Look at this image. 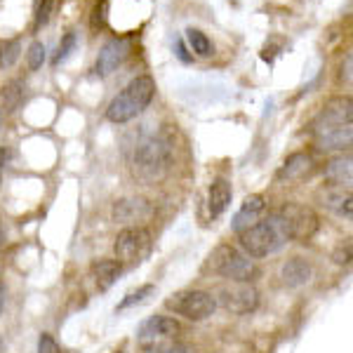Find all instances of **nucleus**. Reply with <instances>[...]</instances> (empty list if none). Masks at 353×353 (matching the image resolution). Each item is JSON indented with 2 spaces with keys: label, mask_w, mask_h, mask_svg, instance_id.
Returning <instances> with one entry per match:
<instances>
[{
  "label": "nucleus",
  "mask_w": 353,
  "mask_h": 353,
  "mask_svg": "<svg viewBox=\"0 0 353 353\" xmlns=\"http://www.w3.org/2000/svg\"><path fill=\"white\" fill-rule=\"evenodd\" d=\"M170 163H172V144L163 134H151L137 144L132 168L134 174L146 184L163 179L170 170Z\"/></svg>",
  "instance_id": "f257e3e1"
},
{
  "label": "nucleus",
  "mask_w": 353,
  "mask_h": 353,
  "mask_svg": "<svg viewBox=\"0 0 353 353\" xmlns=\"http://www.w3.org/2000/svg\"><path fill=\"white\" fill-rule=\"evenodd\" d=\"M238 238H241V248L245 250V254L252 259L269 257V254L278 252L290 241L285 226H283V219L278 214H271L269 219H261L254 226H250V229L241 231Z\"/></svg>",
  "instance_id": "f03ea898"
},
{
  "label": "nucleus",
  "mask_w": 353,
  "mask_h": 353,
  "mask_svg": "<svg viewBox=\"0 0 353 353\" xmlns=\"http://www.w3.org/2000/svg\"><path fill=\"white\" fill-rule=\"evenodd\" d=\"M153 94H156V83H153L151 76L134 78L121 94L113 97L109 109H106V118L111 123H130L132 118L149 109Z\"/></svg>",
  "instance_id": "7ed1b4c3"
},
{
  "label": "nucleus",
  "mask_w": 353,
  "mask_h": 353,
  "mask_svg": "<svg viewBox=\"0 0 353 353\" xmlns=\"http://www.w3.org/2000/svg\"><path fill=\"white\" fill-rule=\"evenodd\" d=\"M208 264L217 276L229 278L231 283H252L259 278L257 261L248 257L243 250L233 248V245H219V248H214Z\"/></svg>",
  "instance_id": "20e7f679"
},
{
  "label": "nucleus",
  "mask_w": 353,
  "mask_h": 353,
  "mask_svg": "<svg viewBox=\"0 0 353 353\" xmlns=\"http://www.w3.org/2000/svg\"><path fill=\"white\" fill-rule=\"evenodd\" d=\"M165 306L174 311L176 316H184L186 321L201 323L217 311V299L205 290H181V292H174L172 297L165 299Z\"/></svg>",
  "instance_id": "39448f33"
},
{
  "label": "nucleus",
  "mask_w": 353,
  "mask_h": 353,
  "mask_svg": "<svg viewBox=\"0 0 353 353\" xmlns=\"http://www.w3.org/2000/svg\"><path fill=\"white\" fill-rule=\"evenodd\" d=\"M278 217L283 219V226H285L290 241H299V243H306L309 238L316 236L318 226H321L318 214L313 212L311 208L299 205V203L283 205V210L278 212Z\"/></svg>",
  "instance_id": "423d86ee"
},
{
  "label": "nucleus",
  "mask_w": 353,
  "mask_h": 353,
  "mask_svg": "<svg viewBox=\"0 0 353 353\" xmlns=\"http://www.w3.org/2000/svg\"><path fill=\"white\" fill-rule=\"evenodd\" d=\"M181 332V325L170 316H151L149 321L141 323L137 339H139L141 349L146 351H161L170 344L172 339H176V334Z\"/></svg>",
  "instance_id": "0eeeda50"
},
{
  "label": "nucleus",
  "mask_w": 353,
  "mask_h": 353,
  "mask_svg": "<svg viewBox=\"0 0 353 353\" xmlns=\"http://www.w3.org/2000/svg\"><path fill=\"white\" fill-rule=\"evenodd\" d=\"M353 121V104L351 97H334V99L325 101L318 116L313 118L311 123V132L313 137H323L337 128H344V125H351Z\"/></svg>",
  "instance_id": "6e6552de"
},
{
  "label": "nucleus",
  "mask_w": 353,
  "mask_h": 353,
  "mask_svg": "<svg viewBox=\"0 0 353 353\" xmlns=\"http://www.w3.org/2000/svg\"><path fill=\"white\" fill-rule=\"evenodd\" d=\"M151 248V233L144 229V226H128L118 233L116 243H113V250H116V259L125 261V264H134V261H141L146 252Z\"/></svg>",
  "instance_id": "1a4fd4ad"
},
{
  "label": "nucleus",
  "mask_w": 353,
  "mask_h": 353,
  "mask_svg": "<svg viewBox=\"0 0 353 353\" xmlns=\"http://www.w3.org/2000/svg\"><path fill=\"white\" fill-rule=\"evenodd\" d=\"M219 304L231 313H252L259 304V292L254 290L252 283H231L221 288Z\"/></svg>",
  "instance_id": "9d476101"
},
{
  "label": "nucleus",
  "mask_w": 353,
  "mask_h": 353,
  "mask_svg": "<svg viewBox=\"0 0 353 353\" xmlns=\"http://www.w3.org/2000/svg\"><path fill=\"white\" fill-rule=\"evenodd\" d=\"M130 50H132V45L128 38H113L99 50V57L94 61V73L97 76H111L113 71H118V66H123Z\"/></svg>",
  "instance_id": "9b49d317"
},
{
  "label": "nucleus",
  "mask_w": 353,
  "mask_h": 353,
  "mask_svg": "<svg viewBox=\"0 0 353 353\" xmlns=\"http://www.w3.org/2000/svg\"><path fill=\"white\" fill-rule=\"evenodd\" d=\"M266 210V201L264 196H259V193H254V196H248L245 198V203L241 205V210L236 212V217L231 221V229L236 233H241L245 229H250V226H254L259 221V217L264 214Z\"/></svg>",
  "instance_id": "f8f14e48"
},
{
  "label": "nucleus",
  "mask_w": 353,
  "mask_h": 353,
  "mask_svg": "<svg viewBox=\"0 0 353 353\" xmlns=\"http://www.w3.org/2000/svg\"><path fill=\"white\" fill-rule=\"evenodd\" d=\"M113 219L123 221V224H132V221H146L153 214V208L141 198H123L113 205Z\"/></svg>",
  "instance_id": "ddd939ff"
},
{
  "label": "nucleus",
  "mask_w": 353,
  "mask_h": 353,
  "mask_svg": "<svg viewBox=\"0 0 353 353\" xmlns=\"http://www.w3.org/2000/svg\"><path fill=\"white\" fill-rule=\"evenodd\" d=\"M313 276V266L306 261L304 257H292L283 264L281 269V278L288 288H299V285H306Z\"/></svg>",
  "instance_id": "4468645a"
},
{
  "label": "nucleus",
  "mask_w": 353,
  "mask_h": 353,
  "mask_svg": "<svg viewBox=\"0 0 353 353\" xmlns=\"http://www.w3.org/2000/svg\"><path fill=\"white\" fill-rule=\"evenodd\" d=\"M121 273H123V264L118 259H99L92 264V278L99 292H106L121 278Z\"/></svg>",
  "instance_id": "2eb2a0df"
},
{
  "label": "nucleus",
  "mask_w": 353,
  "mask_h": 353,
  "mask_svg": "<svg viewBox=\"0 0 353 353\" xmlns=\"http://www.w3.org/2000/svg\"><path fill=\"white\" fill-rule=\"evenodd\" d=\"M231 184L226 179H214L212 186H210V196H208V210H210V217L217 219L221 214L226 212L231 203Z\"/></svg>",
  "instance_id": "dca6fc26"
},
{
  "label": "nucleus",
  "mask_w": 353,
  "mask_h": 353,
  "mask_svg": "<svg viewBox=\"0 0 353 353\" xmlns=\"http://www.w3.org/2000/svg\"><path fill=\"white\" fill-rule=\"evenodd\" d=\"M325 179L330 181L332 186H339V189H349L351 186V179H353V163H351V156H339V158H332L325 168Z\"/></svg>",
  "instance_id": "f3484780"
},
{
  "label": "nucleus",
  "mask_w": 353,
  "mask_h": 353,
  "mask_svg": "<svg viewBox=\"0 0 353 353\" xmlns=\"http://www.w3.org/2000/svg\"><path fill=\"white\" fill-rule=\"evenodd\" d=\"M351 141H353V125H344V128H337L323 137H316V146L321 151H344L351 146Z\"/></svg>",
  "instance_id": "a211bd4d"
},
{
  "label": "nucleus",
  "mask_w": 353,
  "mask_h": 353,
  "mask_svg": "<svg viewBox=\"0 0 353 353\" xmlns=\"http://www.w3.org/2000/svg\"><path fill=\"white\" fill-rule=\"evenodd\" d=\"M311 168V158L306 156V153H292V156L288 158L285 163L281 165V170H278L276 179L278 181H292V179H299L301 174H306Z\"/></svg>",
  "instance_id": "6ab92c4d"
},
{
  "label": "nucleus",
  "mask_w": 353,
  "mask_h": 353,
  "mask_svg": "<svg viewBox=\"0 0 353 353\" xmlns=\"http://www.w3.org/2000/svg\"><path fill=\"white\" fill-rule=\"evenodd\" d=\"M325 205L330 210H334L339 217L351 219L353 205H351V193L349 191L344 193V189H339V186H337V191H332V193H327V196H325Z\"/></svg>",
  "instance_id": "aec40b11"
},
{
  "label": "nucleus",
  "mask_w": 353,
  "mask_h": 353,
  "mask_svg": "<svg viewBox=\"0 0 353 353\" xmlns=\"http://www.w3.org/2000/svg\"><path fill=\"white\" fill-rule=\"evenodd\" d=\"M186 41H189L193 52L201 54V57H210V54L214 52L212 41H210V38L205 36L203 31H198V28H189V31H186Z\"/></svg>",
  "instance_id": "412c9836"
},
{
  "label": "nucleus",
  "mask_w": 353,
  "mask_h": 353,
  "mask_svg": "<svg viewBox=\"0 0 353 353\" xmlns=\"http://www.w3.org/2000/svg\"><path fill=\"white\" fill-rule=\"evenodd\" d=\"M156 292V288L153 285H141V288H137L134 292H130L128 297H125L121 304L116 306V311H125V309H132V306H137V304H144L146 299L151 297V294Z\"/></svg>",
  "instance_id": "4be33fe9"
},
{
  "label": "nucleus",
  "mask_w": 353,
  "mask_h": 353,
  "mask_svg": "<svg viewBox=\"0 0 353 353\" xmlns=\"http://www.w3.org/2000/svg\"><path fill=\"white\" fill-rule=\"evenodd\" d=\"M76 45H78V36L73 31H68L64 38H61V43H59V48H57V54H54V59H52V66H59V64H64V61L68 59V57L73 54V50H76Z\"/></svg>",
  "instance_id": "5701e85b"
},
{
  "label": "nucleus",
  "mask_w": 353,
  "mask_h": 353,
  "mask_svg": "<svg viewBox=\"0 0 353 353\" xmlns=\"http://www.w3.org/2000/svg\"><path fill=\"white\" fill-rule=\"evenodd\" d=\"M21 54V43L19 41H8L0 48V68H10L17 64Z\"/></svg>",
  "instance_id": "b1692460"
},
{
  "label": "nucleus",
  "mask_w": 353,
  "mask_h": 353,
  "mask_svg": "<svg viewBox=\"0 0 353 353\" xmlns=\"http://www.w3.org/2000/svg\"><path fill=\"white\" fill-rule=\"evenodd\" d=\"M3 99H5V106H8V111H14L17 106H19V101L24 99V90H21L19 83H10L3 88Z\"/></svg>",
  "instance_id": "393cba45"
},
{
  "label": "nucleus",
  "mask_w": 353,
  "mask_h": 353,
  "mask_svg": "<svg viewBox=\"0 0 353 353\" xmlns=\"http://www.w3.org/2000/svg\"><path fill=\"white\" fill-rule=\"evenodd\" d=\"M26 59H28V68L38 71V68L45 64V45L38 41L31 43V48H28V52H26Z\"/></svg>",
  "instance_id": "a878e982"
},
{
  "label": "nucleus",
  "mask_w": 353,
  "mask_h": 353,
  "mask_svg": "<svg viewBox=\"0 0 353 353\" xmlns=\"http://www.w3.org/2000/svg\"><path fill=\"white\" fill-rule=\"evenodd\" d=\"M54 10V0H41L38 3V12H36V28H43L50 21Z\"/></svg>",
  "instance_id": "bb28decb"
},
{
  "label": "nucleus",
  "mask_w": 353,
  "mask_h": 353,
  "mask_svg": "<svg viewBox=\"0 0 353 353\" xmlns=\"http://www.w3.org/2000/svg\"><path fill=\"white\" fill-rule=\"evenodd\" d=\"M38 353H61V349H59V344L54 341L52 334L43 332L41 339H38Z\"/></svg>",
  "instance_id": "cd10ccee"
},
{
  "label": "nucleus",
  "mask_w": 353,
  "mask_h": 353,
  "mask_svg": "<svg viewBox=\"0 0 353 353\" xmlns=\"http://www.w3.org/2000/svg\"><path fill=\"white\" fill-rule=\"evenodd\" d=\"M351 61H353V57L349 52L344 57V64H341V81H346V85L351 83Z\"/></svg>",
  "instance_id": "c85d7f7f"
},
{
  "label": "nucleus",
  "mask_w": 353,
  "mask_h": 353,
  "mask_svg": "<svg viewBox=\"0 0 353 353\" xmlns=\"http://www.w3.org/2000/svg\"><path fill=\"white\" fill-rule=\"evenodd\" d=\"M337 264H349L351 261V243H346V250L344 248H339V252H337Z\"/></svg>",
  "instance_id": "c756f323"
},
{
  "label": "nucleus",
  "mask_w": 353,
  "mask_h": 353,
  "mask_svg": "<svg viewBox=\"0 0 353 353\" xmlns=\"http://www.w3.org/2000/svg\"><path fill=\"white\" fill-rule=\"evenodd\" d=\"M158 353H193L189 346H184V344H168L165 349H161Z\"/></svg>",
  "instance_id": "7c9ffc66"
},
{
  "label": "nucleus",
  "mask_w": 353,
  "mask_h": 353,
  "mask_svg": "<svg viewBox=\"0 0 353 353\" xmlns=\"http://www.w3.org/2000/svg\"><path fill=\"white\" fill-rule=\"evenodd\" d=\"M176 57H179L184 64H189V61H191V57L186 54V48H184V43H181V41H176Z\"/></svg>",
  "instance_id": "2f4dec72"
},
{
  "label": "nucleus",
  "mask_w": 353,
  "mask_h": 353,
  "mask_svg": "<svg viewBox=\"0 0 353 353\" xmlns=\"http://www.w3.org/2000/svg\"><path fill=\"white\" fill-rule=\"evenodd\" d=\"M8 158H10V153L5 149H0V176H3V168H5V163H8Z\"/></svg>",
  "instance_id": "473e14b6"
},
{
  "label": "nucleus",
  "mask_w": 353,
  "mask_h": 353,
  "mask_svg": "<svg viewBox=\"0 0 353 353\" xmlns=\"http://www.w3.org/2000/svg\"><path fill=\"white\" fill-rule=\"evenodd\" d=\"M3 309H5V285L0 283V313H3Z\"/></svg>",
  "instance_id": "72a5a7b5"
},
{
  "label": "nucleus",
  "mask_w": 353,
  "mask_h": 353,
  "mask_svg": "<svg viewBox=\"0 0 353 353\" xmlns=\"http://www.w3.org/2000/svg\"><path fill=\"white\" fill-rule=\"evenodd\" d=\"M0 125H3V111H0Z\"/></svg>",
  "instance_id": "f704fd0d"
},
{
  "label": "nucleus",
  "mask_w": 353,
  "mask_h": 353,
  "mask_svg": "<svg viewBox=\"0 0 353 353\" xmlns=\"http://www.w3.org/2000/svg\"><path fill=\"white\" fill-rule=\"evenodd\" d=\"M0 353H3V339H0Z\"/></svg>",
  "instance_id": "c9c22d12"
},
{
  "label": "nucleus",
  "mask_w": 353,
  "mask_h": 353,
  "mask_svg": "<svg viewBox=\"0 0 353 353\" xmlns=\"http://www.w3.org/2000/svg\"><path fill=\"white\" fill-rule=\"evenodd\" d=\"M0 238H3V226H0Z\"/></svg>",
  "instance_id": "e433bc0d"
}]
</instances>
